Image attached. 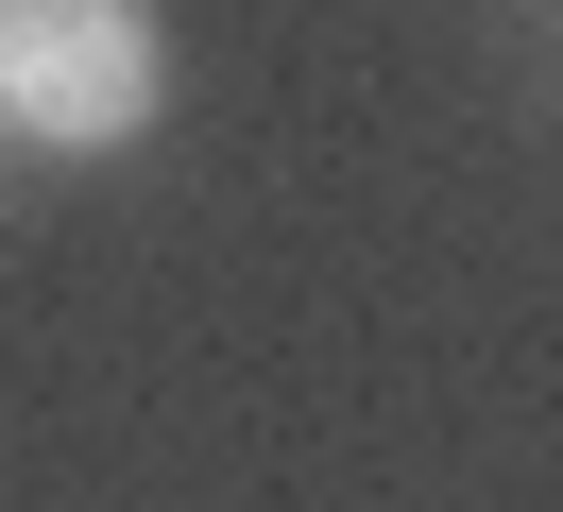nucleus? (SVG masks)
<instances>
[{
	"label": "nucleus",
	"mask_w": 563,
	"mask_h": 512,
	"mask_svg": "<svg viewBox=\"0 0 563 512\" xmlns=\"http://www.w3.org/2000/svg\"><path fill=\"white\" fill-rule=\"evenodd\" d=\"M172 102L154 0H0V137L18 154H120Z\"/></svg>",
	"instance_id": "1"
}]
</instances>
